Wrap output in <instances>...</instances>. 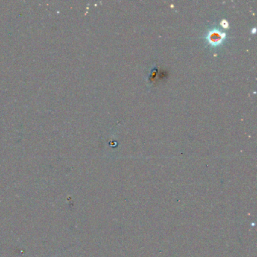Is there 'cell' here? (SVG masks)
<instances>
[{
  "mask_svg": "<svg viewBox=\"0 0 257 257\" xmlns=\"http://www.w3.org/2000/svg\"><path fill=\"white\" fill-rule=\"evenodd\" d=\"M220 24H221V25L223 26V28H225V29L229 28V23H228V21H226V20H223Z\"/></svg>",
  "mask_w": 257,
  "mask_h": 257,
  "instance_id": "7a4b0ae2",
  "label": "cell"
},
{
  "mask_svg": "<svg viewBox=\"0 0 257 257\" xmlns=\"http://www.w3.org/2000/svg\"><path fill=\"white\" fill-rule=\"evenodd\" d=\"M226 38V33L219 30H211L206 36L207 42L212 47H217L223 44Z\"/></svg>",
  "mask_w": 257,
  "mask_h": 257,
  "instance_id": "6da1fadb",
  "label": "cell"
},
{
  "mask_svg": "<svg viewBox=\"0 0 257 257\" xmlns=\"http://www.w3.org/2000/svg\"><path fill=\"white\" fill-rule=\"evenodd\" d=\"M251 33H256V28L253 29V30H252V31H251Z\"/></svg>",
  "mask_w": 257,
  "mask_h": 257,
  "instance_id": "3957f363",
  "label": "cell"
}]
</instances>
